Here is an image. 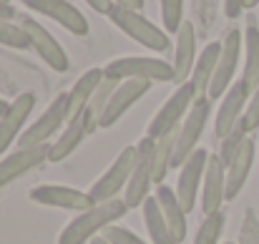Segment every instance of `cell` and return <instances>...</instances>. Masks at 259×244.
I'll return each mask as SVG.
<instances>
[{
    "mask_svg": "<svg viewBox=\"0 0 259 244\" xmlns=\"http://www.w3.org/2000/svg\"><path fill=\"white\" fill-rule=\"evenodd\" d=\"M126 201L123 199H111V201H101L93 209H88L83 214H78L63 232L58 244H86L93 242L96 234H103L116 219H121L126 214Z\"/></svg>",
    "mask_w": 259,
    "mask_h": 244,
    "instance_id": "cell-1",
    "label": "cell"
},
{
    "mask_svg": "<svg viewBox=\"0 0 259 244\" xmlns=\"http://www.w3.org/2000/svg\"><path fill=\"white\" fill-rule=\"evenodd\" d=\"M108 18L113 20V25L118 30H123L128 38H134L139 46H144L149 51H156V53H164L169 48L166 30H161L146 15H141V10H128V8L113 5L111 13H108Z\"/></svg>",
    "mask_w": 259,
    "mask_h": 244,
    "instance_id": "cell-2",
    "label": "cell"
},
{
    "mask_svg": "<svg viewBox=\"0 0 259 244\" xmlns=\"http://www.w3.org/2000/svg\"><path fill=\"white\" fill-rule=\"evenodd\" d=\"M106 78L113 81H128V78H144L151 83L174 81V63H166L161 58H144V56H126L116 58L103 68Z\"/></svg>",
    "mask_w": 259,
    "mask_h": 244,
    "instance_id": "cell-3",
    "label": "cell"
},
{
    "mask_svg": "<svg viewBox=\"0 0 259 244\" xmlns=\"http://www.w3.org/2000/svg\"><path fill=\"white\" fill-rule=\"evenodd\" d=\"M68 124V93H58L53 98V103L43 111V116L28 126L20 139H18V149H35V146H48V139H53L58 134V129Z\"/></svg>",
    "mask_w": 259,
    "mask_h": 244,
    "instance_id": "cell-4",
    "label": "cell"
},
{
    "mask_svg": "<svg viewBox=\"0 0 259 244\" xmlns=\"http://www.w3.org/2000/svg\"><path fill=\"white\" fill-rule=\"evenodd\" d=\"M151 186H154V139L144 136L136 144V164H134L131 179L126 184V196H123L126 207L128 209L141 207L146 201Z\"/></svg>",
    "mask_w": 259,
    "mask_h": 244,
    "instance_id": "cell-5",
    "label": "cell"
},
{
    "mask_svg": "<svg viewBox=\"0 0 259 244\" xmlns=\"http://www.w3.org/2000/svg\"><path fill=\"white\" fill-rule=\"evenodd\" d=\"M194 101H196L194 86H191V83H184V86H179L171 96L166 98V103L159 108V113L151 118V124H149V129H146V136H151V139H159V136L169 134L171 129L181 126V118H184V116L191 111Z\"/></svg>",
    "mask_w": 259,
    "mask_h": 244,
    "instance_id": "cell-6",
    "label": "cell"
},
{
    "mask_svg": "<svg viewBox=\"0 0 259 244\" xmlns=\"http://www.w3.org/2000/svg\"><path fill=\"white\" fill-rule=\"evenodd\" d=\"M211 113V98H196L191 111L186 113V118L179 126V139H176V156H174V166H181L199 146V139L206 129V118Z\"/></svg>",
    "mask_w": 259,
    "mask_h": 244,
    "instance_id": "cell-7",
    "label": "cell"
},
{
    "mask_svg": "<svg viewBox=\"0 0 259 244\" xmlns=\"http://www.w3.org/2000/svg\"><path fill=\"white\" fill-rule=\"evenodd\" d=\"M134 164H136V146H126V149L116 156V161L108 166V171L91 186L88 194L93 196V201L101 204V201L116 199V196L126 189V184H128V179H131V171H134Z\"/></svg>",
    "mask_w": 259,
    "mask_h": 244,
    "instance_id": "cell-8",
    "label": "cell"
},
{
    "mask_svg": "<svg viewBox=\"0 0 259 244\" xmlns=\"http://www.w3.org/2000/svg\"><path fill=\"white\" fill-rule=\"evenodd\" d=\"M242 46H244V35L242 30H229L222 40V53H219V63H217V73H214V81L209 88V98H224V93L234 86V71H237V63H239V56H242Z\"/></svg>",
    "mask_w": 259,
    "mask_h": 244,
    "instance_id": "cell-9",
    "label": "cell"
},
{
    "mask_svg": "<svg viewBox=\"0 0 259 244\" xmlns=\"http://www.w3.org/2000/svg\"><path fill=\"white\" fill-rule=\"evenodd\" d=\"M30 199L35 204L43 207H56V209H66V212H78L83 214L88 209L96 207L93 196L86 191L71 189V186H56V184H40L30 189Z\"/></svg>",
    "mask_w": 259,
    "mask_h": 244,
    "instance_id": "cell-10",
    "label": "cell"
},
{
    "mask_svg": "<svg viewBox=\"0 0 259 244\" xmlns=\"http://www.w3.org/2000/svg\"><path fill=\"white\" fill-rule=\"evenodd\" d=\"M206 161H209L206 149H196L186 161L179 166L181 171H179V181H176V196H179V201H181L186 214L196 207V196H199V189L204 184Z\"/></svg>",
    "mask_w": 259,
    "mask_h": 244,
    "instance_id": "cell-11",
    "label": "cell"
},
{
    "mask_svg": "<svg viewBox=\"0 0 259 244\" xmlns=\"http://www.w3.org/2000/svg\"><path fill=\"white\" fill-rule=\"evenodd\" d=\"M23 30L30 40V48L46 61V66H51L53 71L58 73H66L68 71V56L63 51V46L35 20V18H23Z\"/></svg>",
    "mask_w": 259,
    "mask_h": 244,
    "instance_id": "cell-12",
    "label": "cell"
},
{
    "mask_svg": "<svg viewBox=\"0 0 259 244\" xmlns=\"http://www.w3.org/2000/svg\"><path fill=\"white\" fill-rule=\"evenodd\" d=\"M227 201V166L222 164L219 154H209L204 184H201V212L204 217H211L222 212V204Z\"/></svg>",
    "mask_w": 259,
    "mask_h": 244,
    "instance_id": "cell-13",
    "label": "cell"
},
{
    "mask_svg": "<svg viewBox=\"0 0 259 244\" xmlns=\"http://www.w3.org/2000/svg\"><path fill=\"white\" fill-rule=\"evenodd\" d=\"M23 3L30 10H35V13L51 18V20H56L58 25H63L73 35H88V30H91L86 15L76 5H71L68 0H23Z\"/></svg>",
    "mask_w": 259,
    "mask_h": 244,
    "instance_id": "cell-14",
    "label": "cell"
},
{
    "mask_svg": "<svg viewBox=\"0 0 259 244\" xmlns=\"http://www.w3.org/2000/svg\"><path fill=\"white\" fill-rule=\"evenodd\" d=\"M151 91V81H144V78H128V81H121L118 88L113 91L111 101H108V108L103 113V121H101V129H108L113 126L139 98H144L146 93Z\"/></svg>",
    "mask_w": 259,
    "mask_h": 244,
    "instance_id": "cell-15",
    "label": "cell"
},
{
    "mask_svg": "<svg viewBox=\"0 0 259 244\" xmlns=\"http://www.w3.org/2000/svg\"><path fill=\"white\" fill-rule=\"evenodd\" d=\"M33 106H35V93H30V91L20 93V96L8 106L5 116L0 118V154H5V149H8L13 141L20 139V131H23V126H25V121H28Z\"/></svg>",
    "mask_w": 259,
    "mask_h": 244,
    "instance_id": "cell-16",
    "label": "cell"
},
{
    "mask_svg": "<svg viewBox=\"0 0 259 244\" xmlns=\"http://www.w3.org/2000/svg\"><path fill=\"white\" fill-rule=\"evenodd\" d=\"M196 30L189 20L181 23L176 33V51H174V83L184 86L191 78V71L196 66Z\"/></svg>",
    "mask_w": 259,
    "mask_h": 244,
    "instance_id": "cell-17",
    "label": "cell"
},
{
    "mask_svg": "<svg viewBox=\"0 0 259 244\" xmlns=\"http://www.w3.org/2000/svg\"><path fill=\"white\" fill-rule=\"evenodd\" d=\"M48 151H51V144L48 146H35V149H18L13 154H8L3 161H0V189L20 176H25L28 171H33L38 164L48 161Z\"/></svg>",
    "mask_w": 259,
    "mask_h": 244,
    "instance_id": "cell-18",
    "label": "cell"
},
{
    "mask_svg": "<svg viewBox=\"0 0 259 244\" xmlns=\"http://www.w3.org/2000/svg\"><path fill=\"white\" fill-rule=\"evenodd\" d=\"M247 98H249V96H247V91L242 88V83H234V86L224 93V98H222V103H219V111H217V118H214V134H217V139H224V136L242 121Z\"/></svg>",
    "mask_w": 259,
    "mask_h": 244,
    "instance_id": "cell-19",
    "label": "cell"
},
{
    "mask_svg": "<svg viewBox=\"0 0 259 244\" xmlns=\"http://www.w3.org/2000/svg\"><path fill=\"white\" fill-rule=\"evenodd\" d=\"M219 53H222V43H209V46H206V48L199 53L196 66H194L191 78H189V83L194 86L196 98H209V88H211L214 73H217Z\"/></svg>",
    "mask_w": 259,
    "mask_h": 244,
    "instance_id": "cell-20",
    "label": "cell"
},
{
    "mask_svg": "<svg viewBox=\"0 0 259 244\" xmlns=\"http://www.w3.org/2000/svg\"><path fill=\"white\" fill-rule=\"evenodd\" d=\"M254 139L247 136V141L242 144L239 154L234 156V161L227 166V201L229 199H237V194L244 189L247 179H249V171H252V164H254Z\"/></svg>",
    "mask_w": 259,
    "mask_h": 244,
    "instance_id": "cell-21",
    "label": "cell"
},
{
    "mask_svg": "<svg viewBox=\"0 0 259 244\" xmlns=\"http://www.w3.org/2000/svg\"><path fill=\"white\" fill-rule=\"evenodd\" d=\"M103 81V68H88L86 73L73 83V88L68 91V124L78 121L86 111L88 101L93 98L98 83Z\"/></svg>",
    "mask_w": 259,
    "mask_h": 244,
    "instance_id": "cell-22",
    "label": "cell"
},
{
    "mask_svg": "<svg viewBox=\"0 0 259 244\" xmlns=\"http://www.w3.org/2000/svg\"><path fill=\"white\" fill-rule=\"evenodd\" d=\"M154 196L159 199V207H161V212H164V219H166V224H169V229H171L174 239L181 244L186 239V212H184V207H181L176 191H174L171 186H166V184H159Z\"/></svg>",
    "mask_w": 259,
    "mask_h": 244,
    "instance_id": "cell-23",
    "label": "cell"
},
{
    "mask_svg": "<svg viewBox=\"0 0 259 244\" xmlns=\"http://www.w3.org/2000/svg\"><path fill=\"white\" fill-rule=\"evenodd\" d=\"M116 88H118V81L106 78V76H103V81L98 83V88H96L93 98L88 101L86 111H83V116H81V121H83V126H86L88 134H93L96 129H101L103 113H106L108 101H111V96H113V91H116Z\"/></svg>",
    "mask_w": 259,
    "mask_h": 244,
    "instance_id": "cell-24",
    "label": "cell"
},
{
    "mask_svg": "<svg viewBox=\"0 0 259 244\" xmlns=\"http://www.w3.org/2000/svg\"><path fill=\"white\" fill-rule=\"evenodd\" d=\"M141 209H144V224H146V232H149L151 244H179L174 239L166 219H164V212H161L156 196H146V201L141 204Z\"/></svg>",
    "mask_w": 259,
    "mask_h": 244,
    "instance_id": "cell-25",
    "label": "cell"
},
{
    "mask_svg": "<svg viewBox=\"0 0 259 244\" xmlns=\"http://www.w3.org/2000/svg\"><path fill=\"white\" fill-rule=\"evenodd\" d=\"M176 139H179V126L169 134L154 139V184H164L169 169H174V156H176Z\"/></svg>",
    "mask_w": 259,
    "mask_h": 244,
    "instance_id": "cell-26",
    "label": "cell"
},
{
    "mask_svg": "<svg viewBox=\"0 0 259 244\" xmlns=\"http://www.w3.org/2000/svg\"><path fill=\"white\" fill-rule=\"evenodd\" d=\"M88 136L86 126H83V121L78 118V121H71V124H66V131L61 134V139H56L53 144H51V151H48V161L58 164L63 161V159H68L78 146H81V141Z\"/></svg>",
    "mask_w": 259,
    "mask_h": 244,
    "instance_id": "cell-27",
    "label": "cell"
},
{
    "mask_svg": "<svg viewBox=\"0 0 259 244\" xmlns=\"http://www.w3.org/2000/svg\"><path fill=\"white\" fill-rule=\"evenodd\" d=\"M244 46H247V63H244V73H242V88L247 91V96H252L259 86V28L249 25L244 33Z\"/></svg>",
    "mask_w": 259,
    "mask_h": 244,
    "instance_id": "cell-28",
    "label": "cell"
},
{
    "mask_svg": "<svg viewBox=\"0 0 259 244\" xmlns=\"http://www.w3.org/2000/svg\"><path fill=\"white\" fill-rule=\"evenodd\" d=\"M247 141V129H244V124L239 121L224 139H222V146H219V159L224 166H229V164L234 161V156L239 154V149H242V144Z\"/></svg>",
    "mask_w": 259,
    "mask_h": 244,
    "instance_id": "cell-29",
    "label": "cell"
},
{
    "mask_svg": "<svg viewBox=\"0 0 259 244\" xmlns=\"http://www.w3.org/2000/svg\"><path fill=\"white\" fill-rule=\"evenodd\" d=\"M224 212H217L211 217H204L199 232H196V239L194 244H217L222 237V229H224Z\"/></svg>",
    "mask_w": 259,
    "mask_h": 244,
    "instance_id": "cell-30",
    "label": "cell"
},
{
    "mask_svg": "<svg viewBox=\"0 0 259 244\" xmlns=\"http://www.w3.org/2000/svg\"><path fill=\"white\" fill-rule=\"evenodd\" d=\"M0 43L8 48H15V51L30 48V40H28L23 25H15L13 20H3V18H0Z\"/></svg>",
    "mask_w": 259,
    "mask_h": 244,
    "instance_id": "cell-31",
    "label": "cell"
},
{
    "mask_svg": "<svg viewBox=\"0 0 259 244\" xmlns=\"http://www.w3.org/2000/svg\"><path fill=\"white\" fill-rule=\"evenodd\" d=\"M161 20L166 33H179L184 23V0H161Z\"/></svg>",
    "mask_w": 259,
    "mask_h": 244,
    "instance_id": "cell-32",
    "label": "cell"
},
{
    "mask_svg": "<svg viewBox=\"0 0 259 244\" xmlns=\"http://www.w3.org/2000/svg\"><path fill=\"white\" fill-rule=\"evenodd\" d=\"M106 242L111 244H146L139 234H134L131 229H126V227H118V224H111L103 234H101Z\"/></svg>",
    "mask_w": 259,
    "mask_h": 244,
    "instance_id": "cell-33",
    "label": "cell"
},
{
    "mask_svg": "<svg viewBox=\"0 0 259 244\" xmlns=\"http://www.w3.org/2000/svg\"><path fill=\"white\" fill-rule=\"evenodd\" d=\"M242 124H244L247 134H252V131L259 129V86H257V91L249 96V103H247V111L242 116Z\"/></svg>",
    "mask_w": 259,
    "mask_h": 244,
    "instance_id": "cell-34",
    "label": "cell"
},
{
    "mask_svg": "<svg viewBox=\"0 0 259 244\" xmlns=\"http://www.w3.org/2000/svg\"><path fill=\"white\" fill-rule=\"evenodd\" d=\"M244 3H247V0H224V13H227V18H239V13L244 10Z\"/></svg>",
    "mask_w": 259,
    "mask_h": 244,
    "instance_id": "cell-35",
    "label": "cell"
},
{
    "mask_svg": "<svg viewBox=\"0 0 259 244\" xmlns=\"http://www.w3.org/2000/svg\"><path fill=\"white\" fill-rule=\"evenodd\" d=\"M86 3L96 10V13H101V15H108V13H111V8H113V3H111V0H86Z\"/></svg>",
    "mask_w": 259,
    "mask_h": 244,
    "instance_id": "cell-36",
    "label": "cell"
},
{
    "mask_svg": "<svg viewBox=\"0 0 259 244\" xmlns=\"http://www.w3.org/2000/svg\"><path fill=\"white\" fill-rule=\"evenodd\" d=\"M113 5H121V8H128V10H141L144 8V0H111Z\"/></svg>",
    "mask_w": 259,
    "mask_h": 244,
    "instance_id": "cell-37",
    "label": "cell"
},
{
    "mask_svg": "<svg viewBox=\"0 0 259 244\" xmlns=\"http://www.w3.org/2000/svg\"><path fill=\"white\" fill-rule=\"evenodd\" d=\"M0 18L3 20H13L15 18V8L10 3H0Z\"/></svg>",
    "mask_w": 259,
    "mask_h": 244,
    "instance_id": "cell-38",
    "label": "cell"
},
{
    "mask_svg": "<svg viewBox=\"0 0 259 244\" xmlns=\"http://www.w3.org/2000/svg\"><path fill=\"white\" fill-rule=\"evenodd\" d=\"M8 106H10V103H5V101H3V98H0V118H3V116H5V111H8Z\"/></svg>",
    "mask_w": 259,
    "mask_h": 244,
    "instance_id": "cell-39",
    "label": "cell"
},
{
    "mask_svg": "<svg viewBox=\"0 0 259 244\" xmlns=\"http://www.w3.org/2000/svg\"><path fill=\"white\" fill-rule=\"evenodd\" d=\"M91 244H111V242H106L103 237H96V239H93V242H91Z\"/></svg>",
    "mask_w": 259,
    "mask_h": 244,
    "instance_id": "cell-40",
    "label": "cell"
},
{
    "mask_svg": "<svg viewBox=\"0 0 259 244\" xmlns=\"http://www.w3.org/2000/svg\"><path fill=\"white\" fill-rule=\"evenodd\" d=\"M257 3H259V0H247V3H244V8H254Z\"/></svg>",
    "mask_w": 259,
    "mask_h": 244,
    "instance_id": "cell-41",
    "label": "cell"
},
{
    "mask_svg": "<svg viewBox=\"0 0 259 244\" xmlns=\"http://www.w3.org/2000/svg\"><path fill=\"white\" fill-rule=\"evenodd\" d=\"M0 3H10V0H0Z\"/></svg>",
    "mask_w": 259,
    "mask_h": 244,
    "instance_id": "cell-42",
    "label": "cell"
},
{
    "mask_svg": "<svg viewBox=\"0 0 259 244\" xmlns=\"http://www.w3.org/2000/svg\"><path fill=\"white\" fill-rule=\"evenodd\" d=\"M227 244H232V242H227Z\"/></svg>",
    "mask_w": 259,
    "mask_h": 244,
    "instance_id": "cell-43",
    "label": "cell"
}]
</instances>
